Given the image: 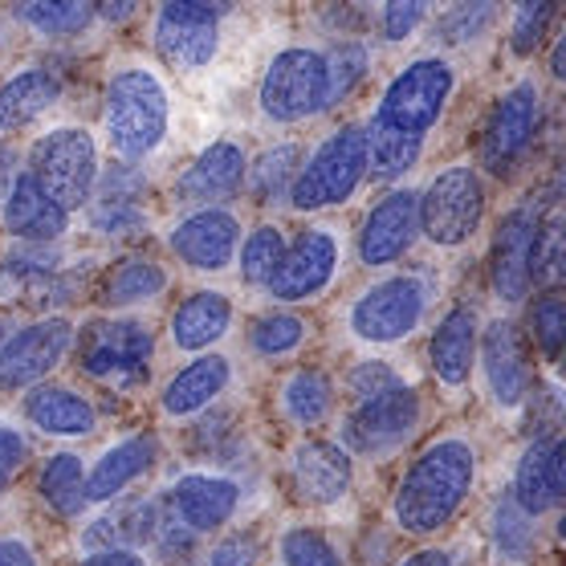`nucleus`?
<instances>
[{
	"instance_id": "obj_19",
	"label": "nucleus",
	"mask_w": 566,
	"mask_h": 566,
	"mask_svg": "<svg viewBox=\"0 0 566 566\" xmlns=\"http://www.w3.org/2000/svg\"><path fill=\"white\" fill-rule=\"evenodd\" d=\"M241 481H232L224 473H208V469H196V473H184L171 481L168 505H171V522H180L188 534H220L229 526L237 510H241Z\"/></svg>"
},
{
	"instance_id": "obj_33",
	"label": "nucleus",
	"mask_w": 566,
	"mask_h": 566,
	"mask_svg": "<svg viewBox=\"0 0 566 566\" xmlns=\"http://www.w3.org/2000/svg\"><path fill=\"white\" fill-rule=\"evenodd\" d=\"M490 546H493V558L502 566H526L538 554V522L522 514L510 493L493 502Z\"/></svg>"
},
{
	"instance_id": "obj_56",
	"label": "nucleus",
	"mask_w": 566,
	"mask_h": 566,
	"mask_svg": "<svg viewBox=\"0 0 566 566\" xmlns=\"http://www.w3.org/2000/svg\"><path fill=\"white\" fill-rule=\"evenodd\" d=\"M17 171H13V151L0 143V196H4V188H9V180H13Z\"/></svg>"
},
{
	"instance_id": "obj_13",
	"label": "nucleus",
	"mask_w": 566,
	"mask_h": 566,
	"mask_svg": "<svg viewBox=\"0 0 566 566\" xmlns=\"http://www.w3.org/2000/svg\"><path fill=\"white\" fill-rule=\"evenodd\" d=\"M77 326L65 314H45L0 343V396H25L29 387L50 384V375L74 355Z\"/></svg>"
},
{
	"instance_id": "obj_8",
	"label": "nucleus",
	"mask_w": 566,
	"mask_h": 566,
	"mask_svg": "<svg viewBox=\"0 0 566 566\" xmlns=\"http://www.w3.org/2000/svg\"><path fill=\"white\" fill-rule=\"evenodd\" d=\"M485 208H490L485 176L473 164H452L437 171L416 200L420 237L432 249H464L485 224Z\"/></svg>"
},
{
	"instance_id": "obj_45",
	"label": "nucleus",
	"mask_w": 566,
	"mask_h": 566,
	"mask_svg": "<svg viewBox=\"0 0 566 566\" xmlns=\"http://www.w3.org/2000/svg\"><path fill=\"white\" fill-rule=\"evenodd\" d=\"M558 4L551 0H530V4H517L514 21H510V50L514 57H534V50H542V41L551 33V25L558 21Z\"/></svg>"
},
{
	"instance_id": "obj_28",
	"label": "nucleus",
	"mask_w": 566,
	"mask_h": 566,
	"mask_svg": "<svg viewBox=\"0 0 566 566\" xmlns=\"http://www.w3.org/2000/svg\"><path fill=\"white\" fill-rule=\"evenodd\" d=\"M232 318H237V306H232L229 294L220 290H196L176 306L168 322V338L180 355H208L220 338L232 331Z\"/></svg>"
},
{
	"instance_id": "obj_20",
	"label": "nucleus",
	"mask_w": 566,
	"mask_h": 566,
	"mask_svg": "<svg viewBox=\"0 0 566 566\" xmlns=\"http://www.w3.org/2000/svg\"><path fill=\"white\" fill-rule=\"evenodd\" d=\"M245 171H249L245 147L237 139H217V143H208L205 151L184 168V176L176 180L171 196H176V205H184L188 212H192V208H224L232 196L241 192Z\"/></svg>"
},
{
	"instance_id": "obj_2",
	"label": "nucleus",
	"mask_w": 566,
	"mask_h": 566,
	"mask_svg": "<svg viewBox=\"0 0 566 566\" xmlns=\"http://www.w3.org/2000/svg\"><path fill=\"white\" fill-rule=\"evenodd\" d=\"M481 476V452L469 437L449 432L416 452L412 464L399 473L387 517L408 538H432L457 522Z\"/></svg>"
},
{
	"instance_id": "obj_7",
	"label": "nucleus",
	"mask_w": 566,
	"mask_h": 566,
	"mask_svg": "<svg viewBox=\"0 0 566 566\" xmlns=\"http://www.w3.org/2000/svg\"><path fill=\"white\" fill-rule=\"evenodd\" d=\"M367 184V135L359 123H343L306 155L290 188L294 212H326L347 205L350 196Z\"/></svg>"
},
{
	"instance_id": "obj_53",
	"label": "nucleus",
	"mask_w": 566,
	"mask_h": 566,
	"mask_svg": "<svg viewBox=\"0 0 566 566\" xmlns=\"http://www.w3.org/2000/svg\"><path fill=\"white\" fill-rule=\"evenodd\" d=\"M0 566H41L33 546L25 538H13V534H0Z\"/></svg>"
},
{
	"instance_id": "obj_23",
	"label": "nucleus",
	"mask_w": 566,
	"mask_h": 566,
	"mask_svg": "<svg viewBox=\"0 0 566 566\" xmlns=\"http://www.w3.org/2000/svg\"><path fill=\"white\" fill-rule=\"evenodd\" d=\"M563 485H566V444L558 437H534L514 464V485H510L514 505L526 517L538 522L551 510H558Z\"/></svg>"
},
{
	"instance_id": "obj_12",
	"label": "nucleus",
	"mask_w": 566,
	"mask_h": 566,
	"mask_svg": "<svg viewBox=\"0 0 566 566\" xmlns=\"http://www.w3.org/2000/svg\"><path fill=\"white\" fill-rule=\"evenodd\" d=\"M338 270H343V237L335 224H310L285 245L282 261L273 277L261 290L265 297L282 302V306H302L322 297L335 285Z\"/></svg>"
},
{
	"instance_id": "obj_24",
	"label": "nucleus",
	"mask_w": 566,
	"mask_h": 566,
	"mask_svg": "<svg viewBox=\"0 0 566 566\" xmlns=\"http://www.w3.org/2000/svg\"><path fill=\"white\" fill-rule=\"evenodd\" d=\"M159 437L155 432H135V437L115 440L111 449L94 461V469H86V505H111L118 502L127 490H135L143 476L159 464Z\"/></svg>"
},
{
	"instance_id": "obj_30",
	"label": "nucleus",
	"mask_w": 566,
	"mask_h": 566,
	"mask_svg": "<svg viewBox=\"0 0 566 566\" xmlns=\"http://www.w3.org/2000/svg\"><path fill=\"white\" fill-rule=\"evenodd\" d=\"M62 98V77L45 65H25L0 82V139H9L29 123H38Z\"/></svg>"
},
{
	"instance_id": "obj_15",
	"label": "nucleus",
	"mask_w": 566,
	"mask_h": 566,
	"mask_svg": "<svg viewBox=\"0 0 566 566\" xmlns=\"http://www.w3.org/2000/svg\"><path fill=\"white\" fill-rule=\"evenodd\" d=\"M476 367L485 375V391H490L497 412L517 416L526 408L534 396V371L526 359V338H522L514 318H493L481 326Z\"/></svg>"
},
{
	"instance_id": "obj_38",
	"label": "nucleus",
	"mask_w": 566,
	"mask_h": 566,
	"mask_svg": "<svg viewBox=\"0 0 566 566\" xmlns=\"http://www.w3.org/2000/svg\"><path fill=\"white\" fill-rule=\"evenodd\" d=\"M566 270V241H563V212L551 208L538 217V232H534V249H530V285L542 290H558Z\"/></svg>"
},
{
	"instance_id": "obj_44",
	"label": "nucleus",
	"mask_w": 566,
	"mask_h": 566,
	"mask_svg": "<svg viewBox=\"0 0 566 566\" xmlns=\"http://www.w3.org/2000/svg\"><path fill=\"white\" fill-rule=\"evenodd\" d=\"M502 13V4H457V9L437 13V33L444 45H473V41L490 38Z\"/></svg>"
},
{
	"instance_id": "obj_29",
	"label": "nucleus",
	"mask_w": 566,
	"mask_h": 566,
	"mask_svg": "<svg viewBox=\"0 0 566 566\" xmlns=\"http://www.w3.org/2000/svg\"><path fill=\"white\" fill-rule=\"evenodd\" d=\"M62 270L65 258L57 253V245H13L0 258V302L50 306Z\"/></svg>"
},
{
	"instance_id": "obj_16",
	"label": "nucleus",
	"mask_w": 566,
	"mask_h": 566,
	"mask_svg": "<svg viewBox=\"0 0 566 566\" xmlns=\"http://www.w3.org/2000/svg\"><path fill=\"white\" fill-rule=\"evenodd\" d=\"M290 485L310 510H335L355 490V457L338 440L306 437L290 449Z\"/></svg>"
},
{
	"instance_id": "obj_32",
	"label": "nucleus",
	"mask_w": 566,
	"mask_h": 566,
	"mask_svg": "<svg viewBox=\"0 0 566 566\" xmlns=\"http://www.w3.org/2000/svg\"><path fill=\"white\" fill-rule=\"evenodd\" d=\"M335 379L322 367H294L277 387V408L294 428H318L335 416Z\"/></svg>"
},
{
	"instance_id": "obj_37",
	"label": "nucleus",
	"mask_w": 566,
	"mask_h": 566,
	"mask_svg": "<svg viewBox=\"0 0 566 566\" xmlns=\"http://www.w3.org/2000/svg\"><path fill=\"white\" fill-rule=\"evenodd\" d=\"M310 326L302 314L294 310H273V314H261L249 326V350L258 359H285V355H297L306 347Z\"/></svg>"
},
{
	"instance_id": "obj_55",
	"label": "nucleus",
	"mask_w": 566,
	"mask_h": 566,
	"mask_svg": "<svg viewBox=\"0 0 566 566\" xmlns=\"http://www.w3.org/2000/svg\"><path fill=\"white\" fill-rule=\"evenodd\" d=\"M135 13H139L135 4H98V17H103V21H130Z\"/></svg>"
},
{
	"instance_id": "obj_3",
	"label": "nucleus",
	"mask_w": 566,
	"mask_h": 566,
	"mask_svg": "<svg viewBox=\"0 0 566 566\" xmlns=\"http://www.w3.org/2000/svg\"><path fill=\"white\" fill-rule=\"evenodd\" d=\"M171 130V94L151 65H123L106 82L103 135L123 164L151 159Z\"/></svg>"
},
{
	"instance_id": "obj_6",
	"label": "nucleus",
	"mask_w": 566,
	"mask_h": 566,
	"mask_svg": "<svg viewBox=\"0 0 566 566\" xmlns=\"http://www.w3.org/2000/svg\"><path fill=\"white\" fill-rule=\"evenodd\" d=\"M424 424V399L412 384H391L367 399H355L338 424V444L363 461L396 457Z\"/></svg>"
},
{
	"instance_id": "obj_51",
	"label": "nucleus",
	"mask_w": 566,
	"mask_h": 566,
	"mask_svg": "<svg viewBox=\"0 0 566 566\" xmlns=\"http://www.w3.org/2000/svg\"><path fill=\"white\" fill-rule=\"evenodd\" d=\"M396 566H464V563L452 546H420V551L403 554Z\"/></svg>"
},
{
	"instance_id": "obj_4",
	"label": "nucleus",
	"mask_w": 566,
	"mask_h": 566,
	"mask_svg": "<svg viewBox=\"0 0 566 566\" xmlns=\"http://www.w3.org/2000/svg\"><path fill=\"white\" fill-rule=\"evenodd\" d=\"M77 371L115 391H135L147 384L155 363L151 326L135 314H103L86 322L74 338Z\"/></svg>"
},
{
	"instance_id": "obj_5",
	"label": "nucleus",
	"mask_w": 566,
	"mask_h": 566,
	"mask_svg": "<svg viewBox=\"0 0 566 566\" xmlns=\"http://www.w3.org/2000/svg\"><path fill=\"white\" fill-rule=\"evenodd\" d=\"M432 306V285L420 273H391L350 297L347 335L367 350L399 347L424 326Z\"/></svg>"
},
{
	"instance_id": "obj_34",
	"label": "nucleus",
	"mask_w": 566,
	"mask_h": 566,
	"mask_svg": "<svg viewBox=\"0 0 566 566\" xmlns=\"http://www.w3.org/2000/svg\"><path fill=\"white\" fill-rule=\"evenodd\" d=\"M302 164H306L302 143H277V147H270V151H261L258 164H249V171H245L249 196H253L258 205L290 200V188H294Z\"/></svg>"
},
{
	"instance_id": "obj_39",
	"label": "nucleus",
	"mask_w": 566,
	"mask_h": 566,
	"mask_svg": "<svg viewBox=\"0 0 566 566\" xmlns=\"http://www.w3.org/2000/svg\"><path fill=\"white\" fill-rule=\"evenodd\" d=\"M277 554L282 566H347V554L326 530L318 526H285L277 534Z\"/></svg>"
},
{
	"instance_id": "obj_46",
	"label": "nucleus",
	"mask_w": 566,
	"mask_h": 566,
	"mask_svg": "<svg viewBox=\"0 0 566 566\" xmlns=\"http://www.w3.org/2000/svg\"><path fill=\"white\" fill-rule=\"evenodd\" d=\"M371 17L379 21L384 41H408L424 21L437 17V9L432 4H416V0H396V4H379Z\"/></svg>"
},
{
	"instance_id": "obj_9",
	"label": "nucleus",
	"mask_w": 566,
	"mask_h": 566,
	"mask_svg": "<svg viewBox=\"0 0 566 566\" xmlns=\"http://www.w3.org/2000/svg\"><path fill=\"white\" fill-rule=\"evenodd\" d=\"M29 176L65 208H91L98 188V143L86 127H53L29 147Z\"/></svg>"
},
{
	"instance_id": "obj_10",
	"label": "nucleus",
	"mask_w": 566,
	"mask_h": 566,
	"mask_svg": "<svg viewBox=\"0 0 566 566\" xmlns=\"http://www.w3.org/2000/svg\"><path fill=\"white\" fill-rule=\"evenodd\" d=\"M258 106L270 123L294 127L326 111V53L310 45H290L273 53L258 86Z\"/></svg>"
},
{
	"instance_id": "obj_54",
	"label": "nucleus",
	"mask_w": 566,
	"mask_h": 566,
	"mask_svg": "<svg viewBox=\"0 0 566 566\" xmlns=\"http://www.w3.org/2000/svg\"><path fill=\"white\" fill-rule=\"evenodd\" d=\"M551 74L554 77H566V33L554 38V50H551Z\"/></svg>"
},
{
	"instance_id": "obj_35",
	"label": "nucleus",
	"mask_w": 566,
	"mask_h": 566,
	"mask_svg": "<svg viewBox=\"0 0 566 566\" xmlns=\"http://www.w3.org/2000/svg\"><path fill=\"white\" fill-rule=\"evenodd\" d=\"M17 21L38 38H77L98 21V4L91 0H29L17 9Z\"/></svg>"
},
{
	"instance_id": "obj_42",
	"label": "nucleus",
	"mask_w": 566,
	"mask_h": 566,
	"mask_svg": "<svg viewBox=\"0 0 566 566\" xmlns=\"http://www.w3.org/2000/svg\"><path fill=\"white\" fill-rule=\"evenodd\" d=\"M371 53L363 41H338L335 50L326 53V111L338 103H347L350 91L367 77Z\"/></svg>"
},
{
	"instance_id": "obj_48",
	"label": "nucleus",
	"mask_w": 566,
	"mask_h": 566,
	"mask_svg": "<svg viewBox=\"0 0 566 566\" xmlns=\"http://www.w3.org/2000/svg\"><path fill=\"white\" fill-rule=\"evenodd\" d=\"M261 563V542L241 530V534H224L212 542V551L205 554V566H258Z\"/></svg>"
},
{
	"instance_id": "obj_14",
	"label": "nucleus",
	"mask_w": 566,
	"mask_h": 566,
	"mask_svg": "<svg viewBox=\"0 0 566 566\" xmlns=\"http://www.w3.org/2000/svg\"><path fill=\"white\" fill-rule=\"evenodd\" d=\"M229 9L220 4H196V0H168L151 17L155 53L176 74H200L217 62L220 50V21Z\"/></svg>"
},
{
	"instance_id": "obj_11",
	"label": "nucleus",
	"mask_w": 566,
	"mask_h": 566,
	"mask_svg": "<svg viewBox=\"0 0 566 566\" xmlns=\"http://www.w3.org/2000/svg\"><path fill=\"white\" fill-rule=\"evenodd\" d=\"M542 130V91L534 77H522L493 103L485 127H481V147L476 164L490 176H514L526 164L530 147Z\"/></svg>"
},
{
	"instance_id": "obj_18",
	"label": "nucleus",
	"mask_w": 566,
	"mask_h": 566,
	"mask_svg": "<svg viewBox=\"0 0 566 566\" xmlns=\"http://www.w3.org/2000/svg\"><path fill=\"white\" fill-rule=\"evenodd\" d=\"M416 200L420 192L416 188H391L371 205V212L363 217L359 241H355V253H359V265L367 270H387L396 265L412 241L420 237V220H416Z\"/></svg>"
},
{
	"instance_id": "obj_36",
	"label": "nucleus",
	"mask_w": 566,
	"mask_h": 566,
	"mask_svg": "<svg viewBox=\"0 0 566 566\" xmlns=\"http://www.w3.org/2000/svg\"><path fill=\"white\" fill-rule=\"evenodd\" d=\"M82 490H86V461L70 449L53 452L50 461H45V469H41V476H38L41 502L50 505L53 514L77 517L82 510H86Z\"/></svg>"
},
{
	"instance_id": "obj_31",
	"label": "nucleus",
	"mask_w": 566,
	"mask_h": 566,
	"mask_svg": "<svg viewBox=\"0 0 566 566\" xmlns=\"http://www.w3.org/2000/svg\"><path fill=\"white\" fill-rule=\"evenodd\" d=\"M171 273L159 265L155 258H123L118 265L103 273V285H98V302H103L111 314H127V310L151 306L155 297L168 290Z\"/></svg>"
},
{
	"instance_id": "obj_52",
	"label": "nucleus",
	"mask_w": 566,
	"mask_h": 566,
	"mask_svg": "<svg viewBox=\"0 0 566 566\" xmlns=\"http://www.w3.org/2000/svg\"><path fill=\"white\" fill-rule=\"evenodd\" d=\"M77 566H151L143 558V551H127V546H111V551L86 554Z\"/></svg>"
},
{
	"instance_id": "obj_50",
	"label": "nucleus",
	"mask_w": 566,
	"mask_h": 566,
	"mask_svg": "<svg viewBox=\"0 0 566 566\" xmlns=\"http://www.w3.org/2000/svg\"><path fill=\"white\" fill-rule=\"evenodd\" d=\"M391 384H399V375H396V367H391V363H384V359H363L359 367H350V375H347L350 403H355V399L375 396V391H384V387H391Z\"/></svg>"
},
{
	"instance_id": "obj_21",
	"label": "nucleus",
	"mask_w": 566,
	"mask_h": 566,
	"mask_svg": "<svg viewBox=\"0 0 566 566\" xmlns=\"http://www.w3.org/2000/svg\"><path fill=\"white\" fill-rule=\"evenodd\" d=\"M0 224L17 245H57L70 232V212L21 168L0 196Z\"/></svg>"
},
{
	"instance_id": "obj_40",
	"label": "nucleus",
	"mask_w": 566,
	"mask_h": 566,
	"mask_svg": "<svg viewBox=\"0 0 566 566\" xmlns=\"http://www.w3.org/2000/svg\"><path fill=\"white\" fill-rule=\"evenodd\" d=\"M526 326H530V338H534V347L546 363H558L563 355V343H566V302L558 290H542L526 310Z\"/></svg>"
},
{
	"instance_id": "obj_27",
	"label": "nucleus",
	"mask_w": 566,
	"mask_h": 566,
	"mask_svg": "<svg viewBox=\"0 0 566 566\" xmlns=\"http://www.w3.org/2000/svg\"><path fill=\"white\" fill-rule=\"evenodd\" d=\"M232 359L220 350H208L200 359H192L188 367L171 375L164 391H159V412L168 420H192V416L212 412L220 403V396L232 387Z\"/></svg>"
},
{
	"instance_id": "obj_43",
	"label": "nucleus",
	"mask_w": 566,
	"mask_h": 566,
	"mask_svg": "<svg viewBox=\"0 0 566 566\" xmlns=\"http://www.w3.org/2000/svg\"><path fill=\"white\" fill-rule=\"evenodd\" d=\"M91 229L106 241H135L151 229V217H147L143 200H103V196H94Z\"/></svg>"
},
{
	"instance_id": "obj_22",
	"label": "nucleus",
	"mask_w": 566,
	"mask_h": 566,
	"mask_svg": "<svg viewBox=\"0 0 566 566\" xmlns=\"http://www.w3.org/2000/svg\"><path fill=\"white\" fill-rule=\"evenodd\" d=\"M542 208L517 205L510 208L493 232V253H490V282L497 302L505 306H522L530 285V249H534V232H538Z\"/></svg>"
},
{
	"instance_id": "obj_47",
	"label": "nucleus",
	"mask_w": 566,
	"mask_h": 566,
	"mask_svg": "<svg viewBox=\"0 0 566 566\" xmlns=\"http://www.w3.org/2000/svg\"><path fill=\"white\" fill-rule=\"evenodd\" d=\"M147 192V176H143L139 164H111V168L98 171V188L94 196H103V200H139Z\"/></svg>"
},
{
	"instance_id": "obj_25",
	"label": "nucleus",
	"mask_w": 566,
	"mask_h": 566,
	"mask_svg": "<svg viewBox=\"0 0 566 566\" xmlns=\"http://www.w3.org/2000/svg\"><path fill=\"white\" fill-rule=\"evenodd\" d=\"M21 420L53 440H86L98 432V408L65 384H38L21 396Z\"/></svg>"
},
{
	"instance_id": "obj_26",
	"label": "nucleus",
	"mask_w": 566,
	"mask_h": 566,
	"mask_svg": "<svg viewBox=\"0 0 566 566\" xmlns=\"http://www.w3.org/2000/svg\"><path fill=\"white\" fill-rule=\"evenodd\" d=\"M476 338H481V318L473 306H452L437 322V331L428 338V367L449 396L464 391L476 371Z\"/></svg>"
},
{
	"instance_id": "obj_17",
	"label": "nucleus",
	"mask_w": 566,
	"mask_h": 566,
	"mask_svg": "<svg viewBox=\"0 0 566 566\" xmlns=\"http://www.w3.org/2000/svg\"><path fill=\"white\" fill-rule=\"evenodd\" d=\"M168 249L196 273H224L241 249V220L232 208H192L168 229Z\"/></svg>"
},
{
	"instance_id": "obj_41",
	"label": "nucleus",
	"mask_w": 566,
	"mask_h": 566,
	"mask_svg": "<svg viewBox=\"0 0 566 566\" xmlns=\"http://www.w3.org/2000/svg\"><path fill=\"white\" fill-rule=\"evenodd\" d=\"M285 245H290V237H285L282 224H258V229L249 232L245 241H241V277L245 285H265L277 270V261H282Z\"/></svg>"
},
{
	"instance_id": "obj_1",
	"label": "nucleus",
	"mask_w": 566,
	"mask_h": 566,
	"mask_svg": "<svg viewBox=\"0 0 566 566\" xmlns=\"http://www.w3.org/2000/svg\"><path fill=\"white\" fill-rule=\"evenodd\" d=\"M457 86H461V74L444 53H420L403 70H396V77L384 86L367 127H363V135H367V180H403L420 164V155L449 111Z\"/></svg>"
},
{
	"instance_id": "obj_49",
	"label": "nucleus",
	"mask_w": 566,
	"mask_h": 566,
	"mask_svg": "<svg viewBox=\"0 0 566 566\" xmlns=\"http://www.w3.org/2000/svg\"><path fill=\"white\" fill-rule=\"evenodd\" d=\"M29 464V440L17 424H4L0 420V493L13 485L21 469Z\"/></svg>"
}]
</instances>
